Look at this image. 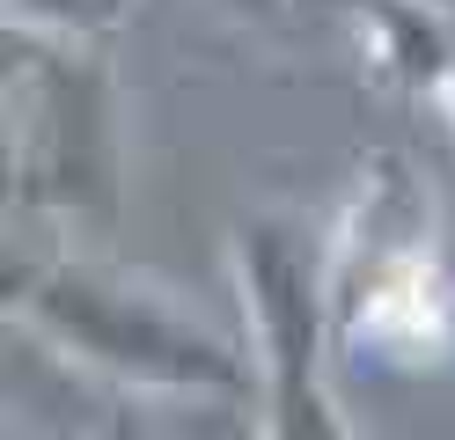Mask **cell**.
<instances>
[{"label":"cell","mask_w":455,"mask_h":440,"mask_svg":"<svg viewBox=\"0 0 455 440\" xmlns=\"http://www.w3.org/2000/svg\"><path fill=\"white\" fill-rule=\"evenodd\" d=\"M8 323L30 331L44 352L89 381L132 396H177V404H250L258 360L250 338L213 331L191 301H177L162 279L125 272L118 257L89 243H60L52 257L8 264Z\"/></svg>","instance_id":"obj_1"},{"label":"cell","mask_w":455,"mask_h":440,"mask_svg":"<svg viewBox=\"0 0 455 440\" xmlns=\"http://www.w3.org/2000/svg\"><path fill=\"white\" fill-rule=\"evenodd\" d=\"M8 198L74 235H110L125 205V88L110 44L8 29Z\"/></svg>","instance_id":"obj_2"},{"label":"cell","mask_w":455,"mask_h":440,"mask_svg":"<svg viewBox=\"0 0 455 440\" xmlns=\"http://www.w3.org/2000/svg\"><path fill=\"white\" fill-rule=\"evenodd\" d=\"M228 272L258 360V440H360L331 381V235L294 205H258L228 235Z\"/></svg>","instance_id":"obj_3"},{"label":"cell","mask_w":455,"mask_h":440,"mask_svg":"<svg viewBox=\"0 0 455 440\" xmlns=\"http://www.w3.org/2000/svg\"><path fill=\"white\" fill-rule=\"evenodd\" d=\"M331 331L389 360H441L455 345V286L434 250V213L396 155L360 169L331 228Z\"/></svg>","instance_id":"obj_4"},{"label":"cell","mask_w":455,"mask_h":440,"mask_svg":"<svg viewBox=\"0 0 455 440\" xmlns=\"http://www.w3.org/2000/svg\"><path fill=\"white\" fill-rule=\"evenodd\" d=\"M8 29H37V37H74V44H110L140 0H0Z\"/></svg>","instance_id":"obj_5"},{"label":"cell","mask_w":455,"mask_h":440,"mask_svg":"<svg viewBox=\"0 0 455 440\" xmlns=\"http://www.w3.org/2000/svg\"><path fill=\"white\" fill-rule=\"evenodd\" d=\"M220 8H228V15H258V22H279V15L294 8V0H220Z\"/></svg>","instance_id":"obj_6"},{"label":"cell","mask_w":455,"mask_h":440,"mask_svg":"<svg viewBox=\"0 0 455 440\" xmlns=\"http://www.w3.org/2000/svg\"><path fill=\"white\" fill-rule=\"evenodd\" d=\"M96 440H148V426H140V419H132V404H125V411H118V419H110Z\"/></svg>","instance_id":"obj_7"},{"label":"cell","mask_w":455,"mask_h":440,"mask_svg":"<svg viewBox=\"0 0 455 440\" xmlns=\"http://www.w3.org/2000/svg\"><path fill=\"white\" fill-rule=\"evenodd\" d=\"M0 440H37V433H30V426H15V419H8V433H0Z\"/></svg>","instance_id":"obj_8"}]
</instances>
